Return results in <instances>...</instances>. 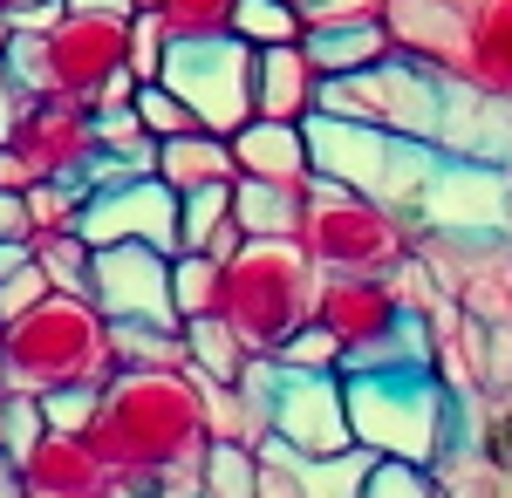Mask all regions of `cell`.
<instances>
[{
	"label": "cell",
	"instance_id": "1",
	"mask_svg": "<svg viewBox=\"0 0 512 498\" xmlns=\"http://www.w3.org/2000/svg\"><path fill=\"white\" fill-rule=\"evenodd\" d=\"M89 444L103 451L117 492L151 498L171 471H192L212 444L198 376L192 369H117L96 389Z\"/></svg>",
	"mask_w": 512,
	"mask_h": 498
},
{
	"label": "cell",
	"instance_id": "2",
	"mask_svg": "<svg viewBox=\"0 0 512 498\" xmlns=\"http://www.w3.org/2000/svg\"><path fill=\"white\" fill-rule=\"evenodd\" d=\"M349 396V437L376 458H410V464H444L458 458V389L437 376L431 362H396V369H342Z\"/></svg>",
	"mask_w": 512,
	"mask_h": 498
},
{
	"label": "cell",
	"instance_id": "3",
	"mask_svg": "<svg viewBox=\"0 0 512 498\" xmlns=\"http://www.w3.org/2000/svg\"><path fill=\"white\" fill-rule=\"evenodd\" d=\"M117 335L110 314L89 294H48L0 328V383L7 389H103L117 376Z\"/></svg>",
	"mask_w": 512,
	"mask_h": 498
},
{
	"label": "cell",
	"instance_id": "4",
	"mask_svg": "<svg viewBox=\"0 0 512 498\" xmlns=\"http://www.w3.org/2000/svg\"><path fill=\"white\" fill-rule=\"evenodd\" d=\"M321 267L301 253V239H239V253L219 260V321H233L253 355H274L301 321H315Z\"/></svg>",
	"mask_w": 512,
	"mask_h": 498
},
{
	"label": "cell",
	"instance_id": "5",
	"mask_svg": "<svg viewBox=\"0 0 512 498\" xmlns=\"http://www.w3.org/2000/svg\"><path fill=\"white\" fill-rule=\"evenodd\" d=\"M294 239L321 273H396L417 253V219L335 178H308Z\"/></svg>",
	"mask_w": 512,
	"mask_h": 498
},
{
	"label": "cell",
	"instance_id": "6",
	"mask_svg": "<svg viewBox=\"0 0 512 498\" xmlns=\"http://www.w3.org/2000/svg\"><path fill=\"white\" fill-rule=\"evenodd\" d=\"M7 76L21 82L28 96H69L89 103L103 82L130 69V14H96V7H69L48 35H7L0 48Z\"/></svg>",
	"mask_w": 512,
	"mask_h": 498
},
{
	"label": "cell",
	"instance_id": "7",
	"mask_svg": "<svg viewBox=\"0 0 512 498\" xmlns=\"http://www.w3.org/2000/svg\"><path fill=\"white\" fill-rule=\"evenodd\" d=\"M308 157H315V178H335L349 192H369L410 212L431 192L444 151L424 144V137H396V130H376V123H349V116H308Z\"/></svg>",
	"mask_w": 512,
	"mask_h": 498
},
{
	"label": "cell",
	"instance_id": "8",
	"mask_svg": "<svg viewBox=\"0 0 512 498\" xmlns=\"http://www.w3.org/2000/svg\"><path fill=\"white\" fill-rule=\"evenodd\" d=\"M444 103H451V76L410 55H383L376 69H355V76H321L315 96L321 116L376 123V130L424 137V144H437V130H444Z\"/></svg>",
	"mask_w": 512,
	"mask_h": 498
},
{
	"label": "cell",
	"instance_id": "9",
	"mask_svg": "<svg viewBox=\"0 0 512 498\" xmlns=\"http://www.w3.org/2000/svg\"><path fill=\"white\" fill-rule=\"evenodd\" d=\"M417 260L485 328H512V232H424Z\"/></svg>",
	"mask_w": 512,
	"mask_h": 498
},
{
	"label": "cell",
	"instance_id": "10",
	"mask_svg": "<svg viewBox=\"0 0 512 498\" xmlns=\"http://www.w3.org/2000/svg\"><path fill=\"white\" fill-rule=\"evenodd\" d=\"M158 82H171V89L192 103V116L205 130L233 137L239 123L253 116V41H239V35L171 41Z\"/></svg>",
	"mask_w": 512,
	"mask_h": 498
},
{
	"label": "cell",
	"instance_id": "11",
	"mask_svg": "<svg viewBox=\"0 0 512 498\" xmlns=\"http://www.w3.org/2000/svg\"><path fill=\"white\" fill-rule=\"evenodd\" d=\"M89 301L103 307L110 321H158V328H178V301H171V253L144 246V239L96 246Z\"/></svg>",
	"mask_w": 512,
	"mask_h": 498
},
{
	"label": "cell",
	"instance_id": "12",
	"mask_svg": "<svg viewBox=\"0 0 512 498\" xmlns=\"http://www.w3.org/2000/svg\"><path fill=\"white\" fill-rule=\"evenodd\" d=\"M28 178H89L96 164V110L89 103H69V96H28L21 116H14V137H7Z\"/></svg>",
	"mask_w": 512,
	"mask_h": 498
},
{
	"label": "cell",
	"instance_id": "13",
	"mask_svg": "<svg viewBox=\"0 0 512 498\" xmlns=\"http://www.w3.org/2000/svg\"><path fill=\"white\" fill-rule=\"evenodd\" d=\"M274 437L294 458H328L349 451V396H342V369H280L274 389Z\"/></svg>",
	"mask_w": 512,
	"mask_h": 498
},
{
	"label": "cell",
	"instance_id": "14",
	"mask_svg": "<svg viewBox=\"0 0 512 498\" xmlns=\"http://www.w3.org/2000/svg\"><path fill=\"white\" fill-rule=\"evenodd\" d=\"M82 239L89 246H123V239H144L158 253H178V192L164 185L158 171L144 178H123V185H103L82 205Z\"/></svg>",
	"mask_w": 512,
	"mask_h": 498
},
{
	"label": "cell",
	"instance_id": "15",
	"mask_svg": "<svg viewBox=\"0 0 512 498\" xmlns=\"http://www.w3.org/2000/svg\"><path fill=\"white\" fill-rule=\"evenodd\" d=\"M424 232H506V164H478V157H451L437 164L431 192L417 205Z\"/></svg>",
	"mask_w": 512,
	"mask_h": 498
},
{
	"label": "cell",
	"instance_id": "16",
	"mask_svg": "<svg viewBox=\"0 0 512 498\" xmlns=\"http://www.w3.org/2000/svg\"><path fill=\"white\" fill-rule=\"evenodd\" d=\"M465 14H472V0H390L383 7V28H390L396 55L431 62V69L451 76L458 41H465Z\"/></svg>",
	"mask_w": 512,
	"mask_h": 498
},
{
	"label": "cell",
	"instance_id": "17",
	"mask_svg": "<svg viewBox=\"0 0 512 498\" xmlns=\"http://www.w3.org/2000/svg\"><path fill=\"white\" fill-rule=\"evenodd\" d=\"M451 76L465 89H485V96H506L512 103V0H472Z\"/></svg>",
	"mask_w": 512,
	"mask_h": 498
},
{
	"label": "cell",
	"instance_id": "18",
	"mask_svg": "<svg viewBox=\"0 0 512 498\" xmlns=\"http://www.w3.org/2000/svg\"><path fill=\"white\" fill-rule=\"evenodd\" d=\"M321 96V69L308 62L301 41H280V48H253V116H274V123H308Z\"/></svg>",
	"mask_w": 512,
	"mask_h": 498
},
{
	"label": "cell",
	"instance_id": "19",
	"mask_svg": "<svg viewBox=\"0 0 512 498\" xmlns=\"http://www.w3.org/2000/svg\"><path fill=\"white\" fill-rule=\"evenodd\" d=\"M233 164L239 178H280V185H308L315 157H308V123H274V116H246L233 130Z\"/></svg>",
	"mask_w": 512,
	"mask_h": 498
},
{
	"label": "cell",
	"instance_id": "20",
	"mask_svg": "<svg viewBox=\"0 0 512 498\" xmlns=\"http://www.w3.org/2000/svg\"><path fill=\"white\" fill-rule=\"evenodd\" d=\"M21 478H28V498H48V492H96L110 485V464L103 451L76 437V430H48L35 451L21 458Z\"/></svg>",
	"mask_w": 512,
	"mask_h": 498
},
{
	"label": "cell",
	"instance_id": "21",
	"mask_svg": "<svg viewBox=\"0 0 512 498\" xmlns=\"http://www.w3.org/2000/svg\"><path fill=\"white\" fill-rule=\"evenodd\" d=\"M158 178L171 192H198V185H233V137L219 130H185V137H164L158 144Z\"/></svg>",
	"mask_w": 512,
	"mask_h": 498
},
{
	"label": "cell",
	"instance_id": "22",
	"mask_svg": "<svg viewBox=\"0 0 512 498\" xmlns=\"http://www.w3.org/2000/svg\"><path fill=\"white\" fill-rule=\"evenodd\" d=\"M239 219H233V185H198V192H178V253H212L226 260L239 253Z\"/></svg>",
	"mask_w": 512,
	"mask_h": 498
},
{
	"label": "cell",
	"instance_id": "23",
	"mask_svg": "<svg viewBox=\"0 0 512 498\" xmlns=\"http://www.w3.org/2000/svg\"><path fill=\"white\" fill-rule=\"evenodd\" d=\"M301 198H308V185L233 178V219H239L246 239H294V226H301Z\"/></svg>",
	"mask_w": 512,
	"mask_h": 498
},
{
	"label": "cell",
	"instance_id": "24",
	"mask_svg": "<svg viewBox=\"0 0 512 498\" xmlns=\"http://www.w3.org/2000/svg\"><path fill=\"white\" fill-rule=\"evenodd\" d=\"M308 62L321 76H355V69H376L383 55H396V41L383 21H349V28H308L301 35Z\"/></svg>",
	"mask_w": 512,
	"mask_h": 498
},
{
	"label": "cell",
	"instance_id": "25",
	"mask_svg": "<svg viewBox=\"0 0 512 498\" xmlns=\"http://www.w3.org/2000/svg\"><path fill=\"white\" fill-rule=\"evenodd\" d=\"M178 328H185V369H192V376H205V383H239V376H246L253 348L239 342L233 321L192 314V321H178Z\"/></svg>",
	"mask_w": 512,
	"mask_h": 498
},
{
	"label": "cell",
	"instance_id": "26",
	"mask_svg": "<svg viewBox=\"0 0 512 498\" xmlns=\"http://www.w3.org/2000/svg\"><path fill=\"white\" fill-rule=\"evenodd\" d=\"M253 492H260V451L233 444V437H212L198 458V498H253Z\"/></svg>",
	"mask_w": 512,
	"mask_h": 498
},
{
	"label": "cell",
	"instance_id": "27",
	"mask_svg": "<svg viewBox=\"0 0 512 498\" xmlns=\"http://www.w3.org/2000/svg\"><path fill=\"white\" fill-rule=\"evenodd\" d=\"M369 464H376V451L349 444V451H328V458H301L294 478H301V498H362Z\"/></svg>",
	"mask_w": 512,
	"mask_h": 498
},
{
	"label": "cell",
	"instance_id": "28",
	"mask_svg": "<svg viewBox=\"0 0 512 498\" xmlns=\"http://www.w3.org/2000/svg\"><path fill=\"white\" fill-rule=\"evenodd\" d=\"M123 369H185V328H158V321H110Z\"/></svg>",
	"mask_w": 512,
	"mask_h": 498
},
{
	"label": "cell",
	"instance_id": "29",
	"mask_svg": "<svg viewBox=\"0 0 512 498\" xmlns=\"http://www.w3.org/2000/svg\"><path fill=\"white\" fill-rule=\"evenodd\" d=\"M82 205H89V178H35L28 185L35 239H48V232H82Z\"/></svg>",
	"mask_w": 512,
	"mask_h": 498
},
{
	"label": "cell",
	"instance_id": "30",
	"mask_svg": "<svg viewBox=\"0 0 512 498\" xmlns=\"http://www.w3.org/2000/svg\"><path fill=\"white\" fill-rule=\"evenodd\" d=\"M35 260H41V273H48L55 294H89L96 246H89L82 232H48V239H35Z\"/></svg>",
	"mask_w": 512,
	"mask_h": 498
},
{
	"label": "cell",
	"instance_id": "31",
	"mask_svg": "<svg viewBox=\"0 0 512 498\" xmlns=\"http://www.w3.org/2000/svg\"><path fill=\"white\" fill-rule=\"evenodd\" d=\"M233 35L253 41V48H280V41L308 35V21H301L294 0H239L233 7Z\"/></svg>",
	"mask_w": 512,
	"mask_h": 498
},
{
	"label": "cell",
	"instance_id": "32",
	"mask_svg": "<svg viewBox=\"0 0 512 498\" xmlns=\"http://www.w3.org/2000/svg\"><path fill=\"white\" fill-rule=\"evenodd\" d=\"M96 144H103L110 157H130L137 171H158V137L144 130L137 103H123V110H96Z\"/></svg>",
	"mask_w": 512,
	"mask_h": 498
},
{
	"label": "cell",
	"instance_id": "33",
	"mask_svg": "<svg viewBox=\"0 0 512 498\" xmlns=\"http://www.w3.org/2000/svg\"><path fill=\"white\" fill-rule=\"evenodd\" d=\"M171 301H178V321L212 314L219 307V260L212 253H171Z\"/></svg>",
	"mask_w": 512,
	"mask_h": 498
},
{
	"label": "cell",
	"instance_id": "34",
	"mask_svg": "<svg viewBox=\"0 0 512 498\" xmlns=\"http://www.w3.org/2000/svg\"><path fill=\"white\" fill-rule=\"evenodd\" d=\"M233 7L239 0H158L151 14L164 21L171 41H198V35H233Z\"/></svg>",
	"mask_w": 512,
	"mask_h": 498
},
{
	"label": "cell",
	"instance_id": "35",
	"mask_svg": "<svg viewBox=\"0 0 512 498\" xmlns=\"http://www.w3.org/2000/svg\"><path fill=\"white\" fill-rule=\"evenodd\" d=\"M362 498H444L437 464H410V458H376L369 464V485Z\"/></svg>",
	"mask_w": 512,
	"mask_h": 498
},
{
	"label": "cell",
	"instance_id": "36",
	"mask_svg": "<svg viewBox=\"0 0 512 498\" xmlns=\"http://www.w3.org/2000/svg\"><path fill=\"white\" fill-rule=\"evenodd\" d=\"M137 116H144V130H151L158 144L164 137H185V130H205L192 116V103H185L171 82H137Z\"/></svg>",
	"mask_w": 512,
	"mask_h": 498
},
{
	"label": "cell",
	"instance_id": "37",
	"mask_svg": "<svg viewBox=\"0 0 512 498\" xmlns=\"http://www.w3.org/2000/svg\"><path fill=\"white\" fill-rule=\"evenodd\" d=\"M48 437V417H41V396L35 389H7V417H0V451L21 464Z\"/></svg>",
	"mask_w": 512,
	"mask_h": 498
},
{
	"label": "cell",
	"instance_id": "38",
	"mask_svg": "<svg viewBox=\"0 0 512 498\" xmlns=\"http://www.w3.org/2000/svg\"><path fill=\"white\" fill-rule=\"evenodd\" d=\"M164 55H171L164 21L151 14V7H137V14H130V76H137V82H158L164 76Z\"/></svg>",
	"mask_w": 512,
	"mask_h": 498
},
{
	"label": "cell",
	"instance_id": "39",
	"mask_svg": "<svg viewBox=\"0 0 512 498\" xmlns=\"http://www.w3.org/2000/svg\"><path fill=\"white\" fill-rule=\"evenodd\" d=\"M274 355H280V369H342V342H335L321 321H301Z\"/></svg>",
	"mask_w": 512,
	"mask_h": 498
},
{
	"label": "cell",
	"instance_id": "40",
	"mask_svg": "<svg viewBox=\"0 0 512 498\" xmlns=\"http://www.w3.org/2000/svg\"><path fill=\"white\" fill-rule=\"evenodd\" d=\"M55 287H48V273H41V260H28V267L0 273V328L14 321V314H28L35 301H48Z\"/></svg>",
	"mask_w": 512,
	"mask_h": 498
},
{
	"label": "cell",
	"instance_id": "41",
	"mask_svg": "<svg viewBox=\"0 0 512 498\" xmlns=\"http://www.w3.org/2000/svg\"><path fill=\"white\" fill-rule=\"evenodd\" d=\"M41 417H48V430L89 437V423H96V389H48V396H41Z\"/></svg>",
	"mask_w": 512,
	"mask_h": 498
},
{
	"label": "cell",
	"instance_id": "42",
	"mask_svg": "<svg viewBox=\"0 0 512 498\" xmlns=\"http://www.w3.org/2000/svg\"><path fill=\"white\" fill-rule=\"evenodd\" d=\"M308 28H349V21H383L390 0H294Z\"/></svg>",
	"mask_w": 512,
	"mask_h": 498
},
{
	"label": "cell",
	"instance_id": "43",
	"mask_svg": "<svg viewBox=\"0 0 512 498\" xmlns=\"http://www.w3.org/2000/svg\"><path fill=\"white\" fill-rule=\"evenodd\" d=\"M62 14H69V0H28V7H14L7 21H14L21 35H48V28H55Z\"/></svg>",
	"mask_w": 512,
	"mask_h": 498
},
{
	"label": "cell",
	"instance_id": "44",
	"mask_svg": "<svg viewBox=\"0 0 512 498\" xmlns=\"http://www.w3.org/2000/svg\"><path fill=\"white\" fill-rule=\"evenodd\" d=\"M0 239H28V246H35V219H28V192H0Z\"/></svg>",
	"mask_w": 512,
	"mask_h": 498
},
{
	"label": "cell",
	"instance_id": "45",
	"mask_svg": "<svg viewBox=\"0 0 512 498\" xmlns=\"http://www.w3.org/2000/svg\"><path fill=\"white\" fill-rule=\"evenodd\" d=\"M294 464H301V458H294ZM294 464L260 458V492H253V498H301V478H294Z\"/></svg>",
	"mask_w": 512,
	"mask_h": 498
},
{
	"label": "cell",
	"instance_id": "46",
	"mask_svg": "<svg viewBox=\"0 0 512 498\" xmlns=\"http://www.w3.org/2000/svg\"><path fill=\"white\" fill-rule=\"evenodd\" d=\"M123 103H137V76H130V69H117V76L89 96V110H123Z\"/></svg>",
	"mask_w": 512,
	"mask_h": 498
},
{
	"label": "cell",
	"instance_id": "47",
	"mask_svg": "<svg viewBox=\"0 0 512 498\" xmlns=\"http://www.w3.org/2000/svg\"><path fill=\"white\" fill-rule=\"evenodd\" d=\"M21 103H28V89L7 76V62H0V144L14 137V116H21Z\"/></svg>",
	"mask_w": 512,
	"mask_h": 498
},
{
	"label": "cell",
	"instance_id": "48",
	"mask_svg": "<svg viewBox=\"0 0 512 498\" xmlns=\"http://www.w3.org/2000/svg\"><path fill=\"white\" fill-rule=\"evenodd\" d=\"M35 178H28V164H21V151L14 144H0V192H28Z\"/></svg>",
	"mask_w": 512,
	"mask_h": 498
},
{
	"label": "cell",
	"instance_id": "49",
	"mask_svg": "<svg viewBox=\"0 0 512 498\" xmlns=\"http://www.w3.org/2000/svg\"><path fill=\"white\" fill-rule=\"evenodd\" d=\"M0 498H28V478H21V464L0 451Z\"/></svg>",
	"mask_w": 512,
	"mask_h": 498
},
{
	"label": "cell",
	"instance_id": "50",
	"mask_svg": "<svg viewBox=\"0 0 512 498\" xmlns=\"http://www.w3.org/2000/svg\"><path fill=\"white\" fill-rule=\"evenodd\" d=\"M69 7H96V14H137V0H69Z\"/></svg>",
	"mask_w": 512,
	"mask_h": 498
},
{
	"label": "cell",
	"instance_id": "51",
	"mask_svg": "<svg viewBox=\"0 0 512 498\" xmlns=\"http://www.w3.org/2000/svg\"><path fill=\"white\" fill-rule=\"evenodd\" d=\"M48 498H130V492H117V485H96V492H48Z\"/></svg>",
	"mask_w": 512,
	"mask_h": 498
},
{
	"label": "cell",
	"instance_id": "52",
	"mask_svg": "<svg viewBox=\"0 0 512 498\" xmlns=\"http://www.w3.org/2000/svg\"><path fill=\"white\" fill-rule=\"evenodd\" d=\"M506 232H512V164H506Z\"/></svg>",
	"mask_w": 512,
	"mask_h": 498
},
{
	"label": "cell",
	"instance_id": "53",
	"mask_svg": "<svg viewBox=\"0 0 512 498\" xmlns=\"http://www.w3.org/2000/svg\"><path fill=\"white\" fill-rule=\"evenodd\" d=\"M7 35H14V21H7V14H0V48H7Z\"/></svg>",
	"mask_w": 512,
	"mask_h": 498
},
{
	"label": "cell",
	"instance_id": "54",
	"mask_svg": "<svg viewBox=\"0 0 512 498\" xmlns=\"http://www.w3.org/2000/svg\"><path fill=\"white\" fill-rule=\"evenodd\" d=\"M14 7H28V0H0V14H14Z\"/></svg>",
	"mask_w": 512,
	"mask_h": 498
},
{
	"label": "cell",
	"instance_id": "55",
	"mask_svg": "<svg viewBox=\"0 0 512 498\" xmlns=\"http://www.w3.org/2000/svg\"><path fill=\"white\" fill-rule=\"evenodd\" d=\"M0 417H7V383H0Z\"/></svg>",
	"mask_w": 512,
	"mask_h": 498
},
{
	"label": "cell",
	"instance_id": "56",
	"mask_svg": "<svg viewBox=\"0 0 512 498\" xmlns=\"http://www.w3.org/2000/svg\"><path fill=\"white\" fill-rule=\"evenodd\" d=\"M137 7H158V0H137Z\"/></svg>",
	"mask_w": 512,
	"mask_h": 498
}]
</instances>
